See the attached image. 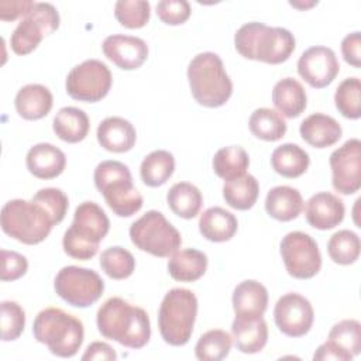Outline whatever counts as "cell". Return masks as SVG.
I'll list each match as a JSON object with an SVG mask.
<instances>
[{
    "label": "cell",
    "instance_id": "9",
    "mask_svg": "<svg viewBox=\"0 0 361 361\" xmlns=\"http://www.w3.org/2000/svg\"><path fill=\"white\" fill-rule=\"evenodd\" d=\"M131 243L154 257L166 258L175 254L180 244V233L158 210H148L130 226Z\"/></svg>",
    "mask_w": 361,
    "mask_h": 361
},
{
    "label": "cell",
    "instance_id": "32",
    "mask_svg": "<svg viewBox=\"0 0 361 361\" xmlns=\"http://www.w3.org/2000/svg\"><path fill=\"white\" fill-rule=\"evenodd\" d=\"M258 195V180L250 173H244L243 176L226 180L223 186V197L226 203L237 210L251 209L255 204Z\"/></svg>",
    "mask_w": 361,
    "mask_h": 361
},
{
    "label": "cell",
    "instance_id": "45",
    "mask_svg": "<svg viewBox=\"0 0 361 361\" xmlns=\"http://www.w3.org/2000/svg\"><path fill=\"white\" fill-rule=\"evenodd\" d=\"M1 281H16L25 275L28 269V261L24 255L16 251L1 250Z\"/></svg>",
    "mask_w": 361,
    "mask_h": 361
},
{
    "label": "cell",
    "instance_id": "46",
    "mask_svg": "<svg viewBox=\"0 0 361 361\" xmlns=\"http://www.w3.org/2000/svg\"><path fill=\"white\" fill-rule=\"evenodd\" d=\"M341 54L347 63L354 68L361 66V34L360 31L347 34L341 41Z\"/></svg>",
    "mask_w": 361,
    "mask_h": 361
},
{
    "label": "cell",
    "instance_id": "7",
    "mask_svg": "<svg viewBox=\"0 0 361 361\" xmlns=\"http://www.w3.org/2000/svg\"><path fill=\"white\" fill-rule=\"evenodd\" d=\"M3 231L11 238L34 245L42 243L55 226L48 212L34 200H8L0 214Z\"/></svg>",
    "mask_w": 361,
    "mask_h": 361
},
{
    "label": "cell",
    "instance_id": "19",
    "mask_svg": "<svg viewBox=\"0 0 361 361\" xmlns=\"http://www.w3.org/2000/svg\"><path fill=\"white\" fill-rule=\"evenodd\" d=\"M27 169L38 179H54L66 166L65 154L49 142H39L31 147L25 157Z\"/></svg>",
    "mask_w": 361,
    "mask_h": 361
},
{
    "label": "cell",
    "instance_id": "17",
    "mask_svg": "<svg viewBox=\"0 0 361 361\" xmlns=\"http://www.w3.org/2000/svg\"><path fill=\"white\" fill-rule=\"evenodd\" d=\"M102 49L109 61L124 71L138 69L148 58L147 42L133 35H109L104 38Z\"/></svg>",
    "mask_w": 361,
    "mask_h": 361
},
{
    "label": "cell",
    "instance_id": "8",
    "mask_svg": "<svg viewBox=\"0 0 361 361\" xmlns=\"http://www.w3.org/2000/svg\"><path fill=\"white\" fill-rule=\"evenodd\" d=\"M197 316V299L190 289L173 288L168 290L158 312L161 337L169 345H185L192 336Z\"/></svg>",
    "mask_w": 361,
    "mask_h": 361
},
{
    "label": "cell",
    "instance_id": "16",
    "mask_svg": "<svg viewBox=\"0 0 361 361\" xmlns=\"http://www.w3.org/2000/svg\"><path fill=\"white\" fill-rule=\"evenodd\" d=\"M338 72L340 65L334 51L323 45L307 48L298 61V73L314 89L329 86Z\"/></svg>",
    "mask_w": 361,
    "mask_h": 361
},
{
    "label": "cell",
    "instance_id": "42",
    "mask_svg": "<svg viewBox=\"0 0 361 361\" xmlns=\"http://www.w3.org/2000/svg\"><path fill=\"white\" fill-rule=\"evenodd\" d=\"M1 340L13 341L17 340L24 331L25 326V312L24 309L13 300L1 302Z\"/></svg>",
    "mask_w": 361,
    "mask_h": 361
},
{
    "label": "cell",
    "instance_id": "4",
    "mask_svg": "<svg viewBox=\"0 0 361 361\" xmlns=\"http://www.w3.org/2000/svg\"><path fill=\"white\" fill-rule=\"evenodd\" d=\"M34 338L45 344L51 354L62 358L73 357L85 338L83 323L59 307L41 310L32 324Z\"/></svg>",
    "mask_w": 361,
    "mask_h": 361
},
{
    "label": "cell",
    "instance_id": "25",
    "mask_svg": "<svg viewBox=\"0 0 361 361\" xmlns=\"http://www.w3.org/2000/svg\"><path fill=\"white\" fill-rule=\"evenodd\" d=\"M265 210L275 220L290 221L303 210L302 195L292 186H275L267 193Z\"/></svg>",
    "mask_w": 361,
    "mask_h": 361
},
{
    "label": "cell",
    "instance_id": "24",
    "mask_svg": "<svg viewBox=\"0 0 361 361\" xmlns=\"http://www.w3.org/2000/svg\"><path fill=\"white\" fill-rule=\"evenodd\" d=\"M54 104L52 93L39 83L23 86L14 99V106L20 117L25 120H39L45 117Z\"/></svg>",
    "mask_w": 361,
    "mask_h": 361
},
{
    "label": "cell",
    "instance_id": "27",
    "mask_svg": "<svg viewBox=\"0 0 361 361\" xmlns=\"http://www.w3.org/2000/svg\"><path fill=\"white\" fill-rule=\"evenodd\" d=\"M238 228V221L228 210L214 206L203 212L199 219L200 234L213 243H224L234 237Z\"/></svg>",
    "mask_w": 361,
    "mask_h": 361
},
{
    "label": "cell",
    "instance_id": "35",
    "mask_svg": "<svg viewBox=\"0 0 361 361\" xmlns=\"http://www.w3.org/2000/svg\"><path fill=\"white\" fill-rule=\"evenodd\" d=\"M248 127L252 135L264 141H278L286 133V121L272 109L259 107L254 110L248 120Z\"/></svg>",
    "mask_w": 361,
    "mask_h": 361
},
{
    "label": "cell",
    "instance_id": "36",
    "mask_svg": "<svg viewBox=\"0 0 361 361\" xmlns=\"http://www.w3.org/2000/svg\"><path fill=\"white\" fill-rule=\"evenodd\" d=\"M233 345L231 336L221 330L214 329L203 333L195 347V355L200 361H219L228 355Z\"/></svg>",
    "mask_w": 361,
    "mask_h": 361
},
{
    "label": "cell",
    "instance_id": "39",
    "mask_svg": "<svg viewBox=\"0 0 361 361\" xmlns=\"http://www.w3.org/2000/svg\"><path fill=\"white\" fill-rule=\"evenodd\" d=\"M100 268L111 279H127L135 269V259L128 250L114 245L102 252Z\"/></svg>",
    "mask_w": 361,
    "mask_h": 361
},
{
    "label": "cell",
    "instance_id": "40",
    "mask_svg": "<svg viewBox=\"0 0 361 361\" xmlns=\"http://www.w3.org/2000/svg\"><path fill=\"white\" fill-rule=\"evenodd\" d=\"M334 103L343 117L357 120L361 117V82L358 78L344 79L336 89Z\"/></svg>",
    "mask_w": 361,
    "mask_h": 361
},
{
    "label": "cell",
    "instance_id": "10",
    "mask_svg": "<svg viewBox=\"0 0 361 361\" xmlns=\"http://www.w3.org/2000/svg\"><path fill=\"white\" fill-rule=\"evenodd\" d=\"M54 288L56 295L68 305L87 307L100 299L104 282L93 269L68 265L56 274Z\"/></svg>",
    "mask_w": 361,
    "mask_h": 361
},
{
    "label": "cell",
    "instance_id": "1",
    "mask_svg": "<svg viewBox=\"0 0 361 361\" xmlns=\"http://www.w3.org/2000/svg\"><path fill=\"white\" fill-rule=\"evenodd\" d=\"M96 323L104 338L128 348H142L151 337L148 313L118 296L109 298L99 307Z\"/></svg>",
    "mask_w": 361,
    "mask_h": 361
},
{
    "label": "cell",
    "instance_id": "43",
    "mask_svg": "<svg viewBox=\"0 0 361 361\" xmlns=\"http://www.w3.org/2000/svg\"><path fill=\"white\" fill-rule=\"evenodd\" d=\"M31 200L41 204L48 212L55 224H59L65 219V214L69 207L68 196L58 188L39 189Z\"/></svg>",
    "mask_w": 361,
    "mask_h": 361
},
{
    "label": "cell",
    "instance_id": "22",
    "mask_svg": "<svg viewBox=\"0 0 361 361\" xmlns=\"http://www.w3.org/2000/svg\"><path fill=\"white\" fill-rule=\"evenodd\" d=\"M302 138L314 148H327L334 145L343 134L341 126L333 117L323 113L307 116L299 127Z\"/></svg>",
    "mask_w": 361,
    "mask_h": 361
},
{
    "label": "cell",
    "instance_id": "29",
    "mask_svg": "<svg viewBox=\"0 0 361 361\" xmlns=\"http://www.w3.org/2000/svg\"><path fill=\"white\" fill-rule=\"evenodd\" d=\"M207 269V255L195 248H185L171 255L168 261L169 275L179 282H195Z\"/></svg>",
    "mask_w": 361,
    "mask_h": 361
},
{
    "label": "cell",
    "instance_id": "44",
    "mask_svg": "<svg viewBox=\"0 0 361 361\" xmlns=\"http://www.w3.org/2000/svg\"><path fill=\"white\" fill-rule=\"evenodd\" d=\"M155 8L158 18L168 25L183 24L190 17V4L186 0H162Z\"/></svg>",
    "mask_w": 361,
    "mask_h": 361
},
{
    "label": "cell",
    "instance_id": "38",
    "mask_svg": "<svg viewBox=\"0 0 361 361\" xmlns=\"http://www.w3.org/2000/svg\"><path fill=\"white\" fill-rule=\"evenodd\" d=\"M360 237L351 230L334 233L327 243L329 257L338 265L354 264L360 257Z\"/></svg>",
    "mask_w": 361,
    "mask_h": 361
},
{
    "label": "cell",
    "instance_id": "47",
    "mask_svg": "<svg viewBox=\"0 0 361 361\" xmlns=\"http://www.w3.org/2000/svg\"><path fill=\"white\" fill-rule=\"evenodd\" d=\"M31 0H1L0 1V20L14 21L18 17H25L34 7Z\"/></svg>",
    "mask_w": 361,
    "mask_h": 361
},
{
    "label": "cell",
    "instance_id": "41",
    "mask_svg": "<svg viewBox=\"0 0 361 361\" xmlns=\"http://www.w3.org/2000/svg\"><path fill=\"white\" fill-rule=\"evenodd\" d=\"M114 16L127 28H141L149 20L151 6L145 0H118L114 6Z\"/></svg>",
    "mask_w": 361,
    "mask_h": 361
},
{
    "label": "cell",
    "instance_id": "15",
    "mask_svg": "<svg viewBox=\"0 0 361 361\" xmlns=\"http://www.w3.org/2000/svg\"><path fill=\"white\" fill-rule=\"evenodd\" d=\"M314 319L312 303L305 296L290 292L278 299L274 320L279 331L289 337H302L309 333Z\"/></svg>",
    "mask_w": 361,
    "mask_h": 361
},
{
    "label": "cell",
    "instance_id": "6",
    "mask_svg": "<svg viewBox=\"0 0 361 361\" xmlns=\"http://www.w3.org/2000/svg\"><path fill=\"white\" fill-rule=\"evenodd\" d=\"M93 179L114 214L130 217L142 207L144 199L133 185L128 166L123 162L111 159L100 162L94 169Z\"/></svg>",
    "mask_w": 361,
    "mask_h": 361
},
{
    "label": "cell",
    "instance_id": "3",
    "mask_svg": "<svg viewBox=\"0 0 361 361\" xmlns=\"http://www.w3.org/2000/svg\"><path fill=\"white\" fill-rule=\"evenodd\" d=\"M109 230L110 220L104 210L94 202H83L76 207L73 221L63 234V251L75 259L87 261L97 254Z\"/></svg>",
    "mask_w": 361,
    "mask_h": 361
},
{
    "label": "cell",
    "instance_id": "26",
    "mask_svg": "<svg viewBox=\"0 0 361 361\" xmlns=\"http://www.w3.org/2000/svg\"><path fill=\"white\" fill-rule=\"evenodd\" d=\"M272 102L281 116L295 118L305 111L307 97L300 82L293 78H283L274 86Z\"/></svg>",
    "mask_w": 361,
    "mask_h": 361
},
{
    "label": "cell",
    "instance_id": "14",
    "mask_svg": "<svg viewBox=\"0 0 361 361\" xmlns=\"http://www.w3.org/2000/svg\"><path fill=\"white\" fill-rule=\"evenodd\" d=\"M331 185L341 195H353L361 188V141L351 138L330 155Z\"/></svg>",
    "mask_w": 361,
    "mask_h": 361
},
{
    "label": "cell",
    "instance_id": "30",
    "mask_svg": "<svg viewBox=\"0 0 361 361\" xmlns=\"http://www.w3.org/2000/svg\"><path fill=\"white\" fill-rule=\"evenodd\" d=\"M309 154L298 144L286 142L276 147L271 155V165L283 178H298L309 168Z\"/></svg>",
    "mask_w": 361,
    "mask_h": 361
},
{
    "label": "cell",
    "instance_id": "13",
    "mask_svg": "<svg viewBox=\"0 0 361 361\" xmlns=\"http://www.w3.org/2000/svg\"><path fill=\"white\" fill-rule=\"evenodd\" d=\"M281 257L288 274L296 279H310L322 268L317 243L303 231H290L282 238Z\"/></svg>",
    "mask_w": 361,
    "mask_h": 361
},
{
    "label": "cell",
    "instance_id": "33",
    "mask_svg": "<svg viewBox=\"0 0 361 361\" xmlns=\"http://www.w3.org/2000/svg\"><path fill=\"white\" fill-rule=\"evenodd\" d=\"M175 171V159L169 151L157 149L149 152L141 162L140 175L142 182L149 188L164 185Z\"/></svg>",
    "mask_w": 361,
    "mask_h": 361
},
{
    "label": "cell",
    "instance_id": "2",
    "mask_svg": "<svg viewBox=\"0 0 361 361\" xmlns=\"http://www.w3.org/2000/svg\"><path fill=\"white\" fill-rule=\"evenodd\" d=\"M234 47L247 59L278 65L289 59L296 45L289 30L251 21L237 30Z\"/></svg>",
    "mask_w": 361,
    "mask_h": 361
},
{
    "label": "cell",
    "instance_id": "37",
    "mask_svg": "<svg viewBox=\"0 0 361 361\" xmlns=\"http://www.w3.org/2000/svg\"><path fill=\"white\" fill-rule=\"evenodd\" d=\"M327 338L330 344L353 358L361 351V324L354 319L341 320L331 327Z\"/></svg>",
    "mask_w": 361,
    "mask_h": 361
},
{
    "label": "cell",
    "instance_id": "31",
    "mask_svg": "<svg viewBox=\"0 0 361 361\" xmlns=\"http://www.w3.org/2000/svg\"><path fill=\"white\" fill-rule=\"evenodd\" d=\"M169 209L182 219H193L203 204L202 192L189 182H178L166 193Z\"/></svg>",
    "mask_w": 361,
    "mask_h": 361
},
{
    "label": "cell",
    "instance_id": "21",
    "mask_svg": "<svg viewBox=\"0 0 361 361\" xmlns=\"http://www.w3.org/2000/svg\"><path fill=\"white\" fill-rule=\"evenodd\" d=\"M231 333L237 350H240L244 354L259 353L268 341V326L262 316H235L231 324Z\"/></svg>",
    "mask_w": 361,
    "mask_h": 361
},
{
    "label": "cell",
    "instance_id": "48",
    "mask_svg": "<svg viewBox=\"0 0 361 361\" xmlns=\"http://www.w3.org/2000/svg\"><path fill=\"white\" fill-rule=\"evenodd\" d=\"M82 360H106V361H114L117 360V354L116 351L103 341H93L92 344L87 345V348L85 350Z\"/></svg>",
    "mask_w": 361,
    "mask_h": 361
},
{
    "label": "cell",
    "instance_id": "23",
    "mask_svg": "<svg viewBox=\"0 0 361 361\" xmlns=\"http://www.w3.org/2000/svg\"><path fill=\"white\" fill-rule=\"evenodd\" d=\"M268 306L267 288L254 279L240 282L233 292V309L235 316L259 317Z\"/></svg>",
    "mask_w": 361,
    "mask_h": 361
},
{
    "label": "cell",
    "instance_id": "5",
    "mask_svg": "<svg viewBox=\"0 0 361 361\" xmlns=\"http://www.w3.org/2000/svg\"><path fill=\"white\" fill-rule=\"evenodd\" d=\"M188 80L193 99L204 107L226 104L233 93V83L221 58L214 52H200L189 62Z\"/></svg>",
    "mask_w": 361,
    "mask_h": 361
},
{
    "label": "cell",
    "instance_id": "18",
    "mask_svg": "<svg viewBox=\"0 0 361 361\" xmlns=\"http://www.w3.org/2000/svg\"><path fill=\"white\" fill-rule=\"evenodd\" d=\"M305 214L312 227L330 230L343 221L345 207L338 196L330 192H319L307 200Z\"/></svg>",
    "mask_w": 361,
    "mask_h": 361
},
{
    "label": "cell",
    "instance_id": "49",
    "mask_svg": "<svg viewBox=\"0 0 361 361\" xmlns=\"http://www.w3.org/2000/svg\"><path fill=\"white\" fill-rule=\"evenodd\" d=\"M313 360L314 361H329V360H334V361H350L353 360L350 355H347L345 353H343L341 350L336 348L333 344H330L329 341L323 343L322 345H319V348L316 350V353L313 354Z\"/></svg>",
    "mask_w": 361,
    "mask_h": 361
},
{
    "label": "cell",
    "instance_id": "28",
    "mask_svg": "<svg viewBox=\"0 0 361 361\" xmlns=\"http://www.w3.org/2000/svg\"><path fill=\"white\" fill-rule=\"evenodd\" d=\"M90 121L87 114L78 107L66 106L58 110L54 117L52 128L59 140L75 144L86 138Z\"/></svg>",
    "mask_w": 361,
    "mask_h": 361
},
{
    "label": "cell",
    "instance_id": "20",
    "mask_svg": "<svg viewBox=\"0 0 361 361\" xmlns=\"http://www.w3.org/2000/svg\"><path fill=\"white\" fill-rule=\"evenodd\" d=\"M99 144L110 152H127L130 151L137 140L134 126L123 117H107L97 127Z\"/></svg>",
    "mask_w": 361,
    "mask_h": 361
},
{
    "label": "cell",
    "instance_id": "11",
    "mask_svg": "<svg viewBox=\"0 0 361 361\" xmlns=\"http://www.w3.org/2000/svg\"><path fill=\"white\" fill-rule=\"evenodd\" d=\"M58 27V10L51 3H35L13 31L10 47L17 55H27L39 45L45 35L52 34Z\"/></svg>",
    "mask_w": 361,
    "mask_h": 361
},
{
    "label": "cell",
    "instance_id": "12",
    "mask_svg": "<svg viewBox=\"0 0 361 361\" xmlns=\"http://www.w3.org/2000/svg\"><path fill=\"white\" fill-rule=\"evenodd\" d=\"M111 72L99 59H86L72 68L66 76L68 94L79 102L96 103L104 99L111 87Z\"/></svg>",
    "mask_w": 361,
    "mask_h": 361
},
{
    "label": "cell",
    "instance_id": "34",
    "mask_svg": "<svg viewBox=\"0 0 361 361\" xmlns=\"http://www.w3.org/2000/svg\"><path fill=\"white\" fill-rule=\"evenodd\" d=\"M248 166L250 157L247 151L240 145L220 148L213 157V171L219 178L224 180L243 176Z\"/></svg>",
    "mask_w": 361,
    "mask_h": 361
}]
</instances>
